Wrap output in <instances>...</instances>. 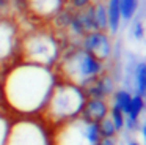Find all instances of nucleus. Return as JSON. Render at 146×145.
<instances>
[{"label": "nucleus", "mask_w": 146, "mask_h": 145, "mask_svg": "<svg viewBox=\"0 0 146 145\" xmlns=\"http://www.w3.org/2000/svg\"><path fill=\"white\" fill-rule=\"evenodd\" d=\"M57 82L54 68L33 63H13L0 81L2 103L21 115L41 112Z\"/></svg>", "instance_id": "1"}, {"label": "nucleus", "mask_w": 146, "mask_h": 145, "mask_svg": "<svg viewBox=\"0 0 146 145\" xmlns=\"http://www.w3.org/2000/svg\"><path fill=\"white\" fill-rule=\"evenodd\" d=\"M54 71L57 79L82 88L90 81L104 72V62L93 57L82 46H69L61 49Z\"/></svg>", "instance_id": "2"}, {"label": "nucleus", "mask_w": 146, "mask_h": 145, "mask_svg": "<svg viewBox=\"0 0 146 145\" xmlns=\"http://www.w3.org/2000/svg\"><path fill=\"white\" fill-rule=\"evenodd\" d=\"M85 95L80 87L57 79L44 107L39 113L44 123L57 126L80 115L85 104Z\"/></svg>", "instance_id": "3"}, {"label": "nucleus", "mask_w": 146, "mask_h": 145, "mask_svg": "<svg viewBox=\"0 0 146 145\" xmlns=\"http://www.w3.org/2000/svg\"><path fill=\"white\" fill-rule=\"evenodd\" d=\"M61 44L52 28H33L19 36L17 55L24 63L54 68L61 54Z\"/></svg>", "instance_id": "4"}, {"label": "nucleus", "mask_w": 146, "mask_h": 145, "mask_svg": "<svg viewBox=\"0 0 146 145\" xmlns=\"http://www.w3.org/2000/svg\"><path fill=\"white\" fill-rule=\"evenodd\" d=\"M54 128V145H96L101 139L98 123L86 122L80 115Z\"/></svg>", "instance_id": "5"}, {"label": "nucleus", "mask_w": 146, "mask_h": 145, "mask_svg": "<svg viewBox=\"0 0 146 145\" xmlns=\"http://www.w3.org/2000/svg\"><path fill=\"white\" fill-rule=\"evenodd\" d=\"M47 136H46L42 126L39 123L29 120L25 117L14 125H10L8 137L5 145H46Z\"/></svg>", "instance_id": "6"}, {"label": "nucleus", "mask_w": 146, "mask_h": 145, "mask_svg": "<svg viewBox=\"0 0 146 145\" xmlns=\"http://www.w3.org/2000/svg\"><path fill=\"white\" fill-rule=\"evenodd\" d=\"M19 36L17 25L0 14V66H5L17 57Z\"/></svg>", "instance_id": "7"}, {"label": "nucleus", "mask_w": 146, "mask_h": 145, "mask_svg": "<svg viewBox=\"0 0 146 145\" xmlns=\"http://www.w3.org/2000/svg\"><path fill=\"white\" fill-rule=\"evenodd\" d=\"M24 2H25V14L38 24L50 22V19L64 5H68V0H24Z\"/></svg>", "instance_id": "8"}, {"label": "nucleus", "mask_w": 146, "mask_h": 145, "mask_svg": "<svg viewBox=\"0 0 146 145\" xmlns=\"http://www.w3.org/2000/svg\"><path fill=\"white\" fill-rule=\"evenodd\" d=\"M82 47L101 62H105L111 55V41L107 32H90L82 38Z\"/></svg>", "instance_id": "9"}, {"label": "nucleus", "mask_w": 146, "mask_h": 145, "mask_svg": "<svg viewBox=\"0 0 146 145\" xmlns=\"http://www.w3.org/2000/svg\"><path fill=\"white\" fill-rule=\"evenodd\" d=\"M108 107L107 99H98V98H86L85 104L82 107V112H80V117L86 122L91 123H99L102 118L108 115Z\"/></svg>", "instance_id": "10"}, {"label": "nucleus", "mask_w": 146, "mask_h": 145, "mask_svg": "<svg viewBox=\"0 0 146 145\" xmlns=\"http://www.w3.org/2000/svg\"><path fill=\"white\" fill-rule=\"evenodd\" d=\"M107 22H108V32L116 33L121 25V9H119V0H107Z\"/></svg>", "instance_id": "11"}, {"label": "nucleus", "mask_w": 146, "mask_h": 145, "mask_svg": "<svg viewBox=\"0 0 146 145\" xmlns=\"http://www.w3.org/2000/svg\"><path fill=\"white\" fill-rule=\"evenodd\" d=\"M94 22H96V30L99 32H107L108 30V22H107V6L104 0H94Z\"/></svg>", "instance_id": "12"}, {"label": "nucleus", "mask_w": 146, "mask_h": 145, "mask_svg": "<svg viewBox=\"0 0 146 145\" xmlns=\"http://www.w3.org/2000/svg\"><path fill=\"white\" fill-rule=\"evenodd\" d=\"M133 79H135L137 95L145 98L146 96V62H140L138 65L135 66Z\"/></svg>", "instance_id": "13"}, {"label": "nucleus", "mask_w": 146, "mask_h": 145, "mask_svg": "<svg viewBox=\"0 0 146 145\" xmlns=\"http://www.w3.org/2000/svg\"><path fill=\"white\" fill-rule=\"evenodd\" d=\"M130 101H132V93L127 90H116L113 91V106H116L118 109H121L126 115L129 112Z\"/></svg>", "instance_id": "14"}, {"label": "nucleus", "mask_w": 146, "mask_h": 145, "mask_svg": "<svg viewBox=\"0 0 146 145\" xmlns=\"http://www.w3.org/2000/svg\"><path fill=\"white\" fill-rule=\"evenodd\" d=\"M119 9H121V19L130 21L138 9V0H119Z\"/></svg>", "instance_id": "15"}, {"label": "nucleus", "mask_w": 146, "mask_h": 145, "mask_svg": "<svg viewBox=\"0 0 146 145\" xmlns=\"http://www.w3.org/2000/svg\"><path fill=\"white\" fill-rule=\"evenodd\" d=\"M98 129H99L101 137H115V134L118 132L116 128H115V125H113V122L110 120L108 115L98 123Z\"/></svg>", "instance_id": "16"}, {"label": "nucleus", "mask_w": 146, "mask_h": 145, "mask_svg": "<svg viewBox=\"0 0 146 145\" xmlns=\"http://www.w3.org/2000/svg\"><path fill=\"white\" fill-rule=\"evenodd\" d=\"M108 117H110V120L113 122L115 128H116V131H121V129L124 128V122H126V115H124V112L121 109H118L116 106H111L110 110H108Z\"/></svg>", "instance_id": "17"}, {"label": "nucleus", "mask_w": 146, "mask_h": 145, "mask_svg": "<svg viewBox=\"0 0 146 145\" xmlns=\"http://www.w3.org/2000/svg\"><path fill=\"white\" fill-rule=\"evenodd\" d=\"M8 131H10V122L5 117L0 115V145H5L8 137Z\"/></svg>", "instance_id": "18"}, {"label": "nucleus", "mask_w": 146, "mask_h": 145, "mask_svg": "<svg viewBox=\"0 0 146 145\" xmlns=\"http://www.w3.org/2000/svg\"><path fill=\"white\" fill-rule=\"evenodd\" d=\"M132 33H133V36H135L137 40H141V38L145 36V27H143V22L141 21H137L135 24H133Z\"/></svg>", "instance_id": "19"}, {"label": "nucleus", "mask_w": 146, "mask_h": 145, "mask_svg": "<svg viewBox=\"0 0 146 145\" xmlns=\"http://www.w3.org/2000/svg\"><path fill=\"white\" fill-rule=\"evenodd\" d=\"M93 3V0H68V5H71L74 9H82Z\"/></svg>", "instance_id": "20"}, {"label": "nucleus", "mask_w": 146, "mask_h": 145, "mask_svg": "<svg viewBox=\"0 0 146 145\" xmlns=\"http://www.w3.org/2000/svg\"><path fill=\"white\" fill-rule=\"evenodd\" d=\"M96 145H116V144H115V139L113 137H101Z\"/></svg>", "instance_id": "21"}, {"label": "nucleus", "mask_w": 146, "mask_h": 145, "mask_svg": "<svg viewBox=\"0 0 146 145\" xmlns=\"http://www.w3.org/2000/svg\"><path fill=\"white\" fill-rule=\"evenodd\" d=\"M10 5H11V0H0V14H2V11L7 9Z\"/></svg>", "instance_id": "22"}, {"label": "nucleus", "mask_w": 146, "mask_h": 145, "mask_svg": "<svg viewBox=\"0 0 146 145\" xmlns=\"http://www.w3.org/2000/svg\"><path fill=\"white\" fill-rule=\"evenodd\" d=\"M141 134H143V139H145V145H146V122L141 125Z\"/></svg>", "instance_id": "23"}, {"label": "nucleus", "mask_w": 146, "mask_h": 145, "mask_svg": "<svg viewBox=\"0 0 146 145\" xmlns=\"http://www.w3.org/2000/svg\"><path fill=\"white\" fill-rule=\"evenodd\" d=\"M129 145H140V144H138V142H133L132 140V142H129Z\"/></svg>", "instance_id": "24"}, {"label": "nucleus", "mask_w": 146, "mask_h": 145, "mask_svg": "<svg viewBox=\"0 0 146 145\" xmlns=\"http://www.w3.org/2000/svg\"><path fill=\"white\" fill-rule=\"evenodd\" d=\"M93 2H94V0H93Z\"/></svg>", "instance_id": "25"}]
</instances>
